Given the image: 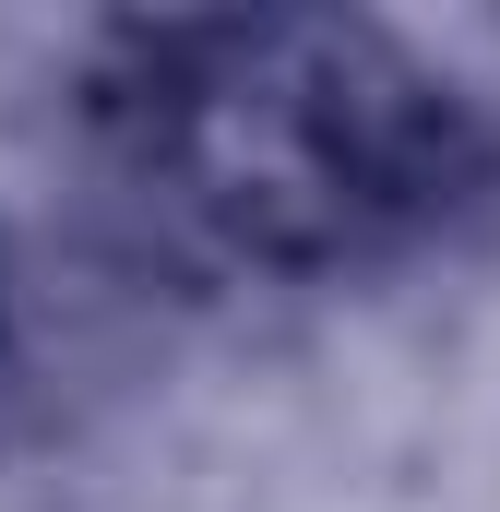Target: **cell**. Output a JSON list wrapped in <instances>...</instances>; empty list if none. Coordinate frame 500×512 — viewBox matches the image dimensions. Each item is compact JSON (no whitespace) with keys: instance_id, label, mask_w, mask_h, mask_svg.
Instances as JSON below:
<instances>
[{"instance_id":"1","label":"cell","mask_w":500,"mask_h":512,"mask_svg":"<svg viewBox=\"0 0 500 512\" xmlns=\"http://www.w3.org/2000/svg\"><path fill=\"white\" fill-rule=\"evenodd\" d=\"M84 108L131 203L239 274L417 251L500 179L489 108L358 12L131 24L108 36Z\"/></svg>"}]
</instances>
